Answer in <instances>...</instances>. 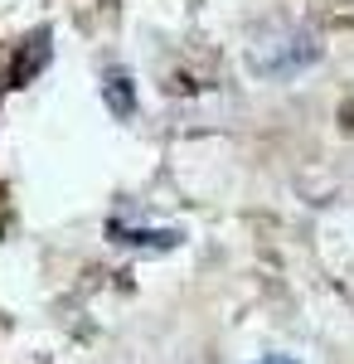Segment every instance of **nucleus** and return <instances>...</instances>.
Returning <instances> with one entry per match:
<instances>
[{"mask_svg":"<svg viewBox=\"0 0 354 364\" xmlns=\"http://www.w3.org/2000/svg\"><path fill=\"white\" fill-rule=\"evenodd\" d=\"M107 238L127 243V248H175L180 228H132L127 219H107Z\"/></svg>","mask_w":354,"mask_h":364,"instance_id":"obj_3","label":"nucleus"},{"mask_svg":"<svg viewBox=\"0 0 354 364\" xmlns=\"http://www.w3.org/2000/svg\"><path fill=\"white\" fill-rule=\"evenodd\" d=\"M102 97H107L112 117H136V83H132L127 73H107V83H102Z\"/></svg>","mask_w":354,"mask_h":364,"instance_id":"obj_4","label":"nucleus"},{"mask_svg":"<svg viewBox=\"0 0 354 364\" xmlns=\"http://www.w3.org/2000/svg\"><path fill=\"white\" fill-rule=\"evenodd\" d=\"M49 63V29H39V34H29L25 44L15 49V63H10V83L15 87H25L34 83V73Z\"/></svg>","mask_w":354,"mask_h":364,"instance_id":"obj_2","label":"nucleus"},{"mask_svg":"<svg viewBox=\"0 0 354 364\" xmlns=\"http://www.w3.org/2000/svg\"><path fill=\"white\" fill-rule=\"evenodd\" d=\"M257 364H296L291 355H267V360H257Z\"/></svg>","mask_w":354,"mask_h":364,"instance_id":"obj_5","label":"nucleus"},{"mask_svg":"<svg viewBox=\"0 0 354 364\" xmlns=\"http://www.w3.org/2000/svg\"><path fill=\"white\" fill-rule=\"evenodd\" d=\"M243 58H247V68H252L257 78H296V73H306V68L321 58V34L306 29V25L272 20V25L252 29Z\"/></svg>","mask_w":354,"mask_h":364,"instance_id":"obj_1","label":"nucleus"}]
</instances>
